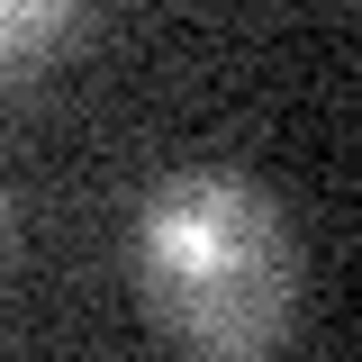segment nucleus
Masks as SVG:
<instances>
[{
    "label": "nucleus",
    "instance_id": "nucleus-1",
    "mask_svg": "<svg viewBox=\"0 0 362 362\" xmlns=\"http://www.w3.org/2000/svg\"><path fill=\"white\" fill-rule=\"evenodd\" d=\"M127 263L181 362H281L299 326V226L235 163L163 173L136 199Z\"/></svg>",
    "mask_w": 362,
    "mask_h": 362
},
{
    "label": "nucleus",
    "instance_id": "nucleus-2",
    "mask_svg": "<svg viewBox=\"0 0 362 362\" xmlns=\"http://www.w3.org/2000/svg\"><path fill=\"white\" fill-rule=\"evenodd\" d=\"M73 28H82V9H73V0H0V73L45 64Z\"/></svg>",
    "mask_w": 362,
    "mask_h": 362
},
{
    "label": "nucleus",
    "instance_id": "nucleus-3",
    "mask_svg": "<svg viewBox=\"0 0 362 362\" xmlns=\"http://www.w3.org/2000/svg\"><path fill=\"white\" fill-rule=\"evenodd\" d=\"M0 235H9V199H0Z\"/></svg>",
    "mask_w": 362,
    "mask_h": 362
}]
</instances>
